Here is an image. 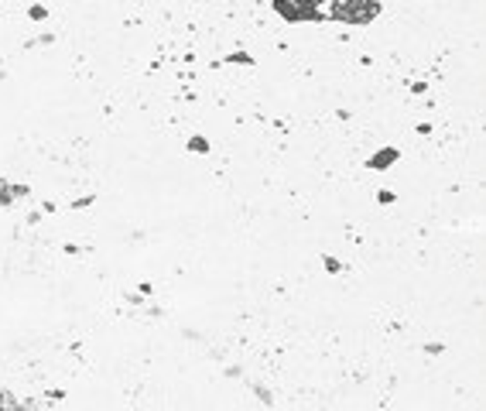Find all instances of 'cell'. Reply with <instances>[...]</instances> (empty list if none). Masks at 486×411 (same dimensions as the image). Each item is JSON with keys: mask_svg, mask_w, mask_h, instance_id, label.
Instances as JSON below:
<instances>
[{"mask_svg": "<svg viewBox=\"0 0 486 411\" xmlns=\"http://www.w3.org/2000/svg\"><path fill=\"white\" fill-rule=\"evenodd\" d=\"M17 195H14V185L10 182H0V206H10Z\"/></svg>", "mask_w": 486, "mask_h": 411, "instance_id": "cell-3", "label": "cell"}, {"mask_svg": "<svg viewBox=\"0 0 486 411\" xmlns=\"http://www.w3.org/2000/svg\"><path fill=\"white\" fill-rule=\"evenodd\" d=\"M394 158H397L394 151H380V155L370 161V168H387V161H394Z\"/></svg>", "mask_w": 486, "mask_h": 411, "instance_id": "cell-4", "label": "cell"}, {"mask_svg": "<svg viewBox=\"0 0 486 411\" xmlns=\"http://www.w3.org/2000/svg\"><path fill=\"white\" fill-rule=\"evenodd\" d=\"M0 79H3V62H0Z\"/></svg>", "mask_w": 486, "mask_h": 411, "instance_id": "cell-6", "label": "cell"}, {"mask_svg": "<svg viewBox=\"0 0 486 411\" xmlns=\"http://www.w3.org/2000/svg\"><path fill=\"white\" fill-rule=\"evenodd\" d=\"M274 10L285 21H318L322 17L318 0H274Z\"/></svg>", "mask_w": 486, "mask_h": 411, "instance_id": "cell-2", "label": "cell"}, {"mask_svg": "<svg viewBox=\"0 0 486 411\" xmlns=\"http://www.w3.org/2000/svg\"><path fill=\"white\" fill-rule=\"evenodd\" d=\"M377 14H380V3H377V0H339V3H332V10H329L332 21L357 24V28L370 24Z\"/></svg>", "mask_w": 486, "mask_h": 411, "instance_id": "cell-1", "label": "cell"}, {"mask_svg": "<svg viewBox=\"0 0 486 411\" xmlns=\"http://www.w3.org/2000/svg\"><path fill=\"white\" fill-rule=\"evenodd\" d=\"M17 405H21L17 398H10L7 391H0V408H17Z\"/></svg>", "mask_w": 486, "mask_h": 411, "instance_id": "cell-5", "label": "cell"}]
</instances>
